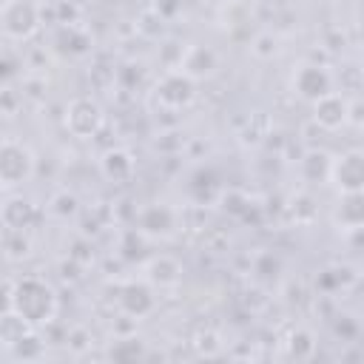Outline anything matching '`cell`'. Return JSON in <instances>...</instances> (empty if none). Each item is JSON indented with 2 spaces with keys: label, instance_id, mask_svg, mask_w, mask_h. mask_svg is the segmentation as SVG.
<instances>
[{
  "label": "cell",
  "instance_id": "obj_12",
  "mask_svg": "<svg viewBox=\"0 0 364 364\" xmlns=\"http://www.w3.org/2000/svg\"><path fill=\"white\" fill-rule=\"evenodd\" d=\"M37 219H40V210L26 196H11L0 205V222L6 225V230H28L34 228Z\"/></svg>",
  "mask_w": 364,
  "mask_h": 364
},
{
  "label": "cell",
  "instance_id": "obj_10",
  "mask_svg": "<svg viewBox=\"0 0 364 364\" xmlns=\"http://www.w3.org/2000/svg\"><path fill=\"white\" fill-rule=\"evenodd\" d=\"M117 304H119V310L125 316L142 318L156 307V296H154L151 284H145V282H125L117 290Z\"/></svg>",
  "mask_w": 364,
  "mask_h": 364
},
{
  "label": "cell",
  "instance_id": "obj_4",
  "mask_svg": "<svg viewBox=\"0 0 364 364\" xmlns=\"http://www.w3.org/2000/svg\"><path fill=\"white\" fill-rule=\"evenodd\" d=\"M105 125L102 105L91 97H74L65 105V128L77 139H94Z\"/></svg>",
  "mask_w": 364,
  "mask_h": 364
},
{
  "label": "cell",
  "instance_id": "obj_19",
  "mask_svg": "<svg viewBox=\"0 0 364 364\" xmlns=\"http://www.w3.org/2000/svg\"><path fill=\"white\" fill-rule=\"evenodd\" d=\"M287 350H290V355H293L296 361H307V358H313V353H316V336H313L310 330L299 327V330H293V336H290V341H287Z\"/></svg>",
  "mask_w": 364,
  "mask_h": 364
},
{
  "label": "cell",
  "instance_id": "obj_11",
  "mask_svg": "<svg viewBox=\"0 0 364 364\" xmlns=\"http://www.w3.org/2000/svg\"><path fill=\"white\" fill-rule=\"evenodd\" d=\"M182 74H188L191 80H205V77H213L216 68H219V57L210 46H188L182 54H179V65H176Z\"/></svg>",
  "mask_w": 364,
  "mask_h": 364
},
{
  "label": "cell",
  "instance_id": "obj_14",
  "mask_svg": "<svg viewBox=\"0 0 364 364\" xmlns=\"http://www.w3.org/2000/svg\"><path fill=\"white\" fill-rule=\"evenodd\" d=\"M54 46H57L63 54H68V57H85V54L91 51V37H88V31H82L80 26L63 23V26L57 28V34H54Z\"/></svg>",
  "mask_w": 364,
  "mask_h": 364
},
{
  "label": "cell",
  "instance_id": "obj_3",
  "mask_svg": "<svg viewBox=\"0 0 364 364\" xmlns=\"http://www.w3.org/2000/svg\"><path fill=\"white\" fill-rule=\"evenodd\" d=\"M34 176V154L17 139L0 142V188L26 185Z\"/></svg>",
  "mask_w": 364,
  "mask_h": 364
},
{
  "label": "cell",
  "instance_id": "obj_8",
  "mask_svg": "<svg viewBox=\"0 0 364 364\" xmlns=\"http://www.w3.org/2000/svg\"><path fill=\"white\" fill-rule=\"evenodd\" d=\"M347 119H350V102H347L344 94L330 91V94H324V97H318L313 102V122L318 128L336 131V128L347 125Z\"/></svg>",
  "mask_w": 364,
  "mask_h": 364
},
{
  "label": "cell",
  "instance_id": "obj_13",
  "mask_svg": "<svg viewBox=\"0 0 364 364\" xmlns=\"http://www.w3.org/2000/svg\"><path fill=\"white\" fill-rule=\"evenodd\" d=\"M145 276H148V282L156 284V287H176V284L182 282V264H179L173 256L162 253V256H154V259L145 264Z\"/></svg>",
  "mask_w": 364,
  "mask_h": 364
},
{
  "label": "cell",
  "instance_id": "obj_16",
  "mask_svg": "<svg viewBox=\"0 0 364 364\" xmlns=\"http://www.w3.org/2000/svg\"><path fill=\"white\" fill-rule=\"evenodd\" d=\"M336 219H338V225H344L347 230H358V228H361V222H364V199H361V191H355V193H341L338 208H336Z\"/></svg>",
  "mask_w": 364,
  "mask_h": 364
},
{
  "label": "cell",
  "instance_id": "obj_6",
  "mask_svg": "<svg viewBox=\"0 0 364 364\" xmlns=\"http://www.w3.org/2000/svg\"><path fill=\"white\" fill-rule=\"evenodd\" d=\"M293 91L301 100L316 102L318 97H324V94L333 91V74L324 65H318V63H304L293 74Z\"/></svg>",
  "mask_w": 364,
  "mask_h": 364
},
{
  "label": "cell",
  "instance_id": "obj_20",
  "mask_svg": "<svg viewBox=\"0 0 364 364\" xmlns=\"http://www.w3.org/2000/svg\"><path fill=\"white\" fill-rule=\"evenodd\" d=\"M3 250L9 259H26L31 253V242L26 236V230H6L3 236Z\"/></svg>",
  "mask_w": 364,
  "mask_h": 364
},
{
  "label": "cell",
  "instance_id": "obj_15",
  "mask_svg": "<svg viewBox=\"0 0 364 364\" xmlns=\"http://www.w3.org/2000/svg\"><path fill=\"white\" fill-rule=\"evenodd\" d=\"M100 171H102V176H105L108 182L122 185V182H128L131 173H134V159H131L128 151H122V148H111V151L102 154V159H100Z\"/></svg>",
  "mask_w": 364,
  "mask_h": 364
},
{
  "label": "cell",
  "instance_id": "obj_9",
  "mask_svg": "<svg viewBox=\"0 0 364 364\" xmlns=\"http://www.w3.org/2000/svg\"><path fill=\"white\" fill-rule=\"evenodd\" d=\"M136 230L151 239H165L176 230V210L168 205H145L136 213Z\"/></svg>",
  "mask_w": 364,
  "mask_h": 364
},
{
  "label": "cell",
  "instance_id": "obj_17",
  "mask_svg": "<svg viewBox=\"0 0 364 364\" xmlns=\"http://www.w3.org/2000/svg\"><path fill=\"white\" fill-rule=\"evenodd\" d=\"M330 165H333V156L327 151H307L304 159H301V176L310 182V185H318L324 179H330Z\"/></svg>",
  "mask_w": 364,
  "mask_h": 364
},
{
  "label": "cell",
  "instance_id": "obj_1",
  "mask_svg": "<svg viewBox=\"0 0 364 364\" xmlns=\"http://www.w3.org/2000/svg\"><path fill=\"white\" fill-rule=\"evenodd\" d=\"M9 310L23 318L31 330L54 321L57 316V293L40 276H23L9 290Z\"/></svg>",
  "mask_w": 364,
  "mask_h": 364
},
{
  "label": "cell",
  "instance_id": "obj_23",
  "mask_svg": "<svg viewBox=\"0 0 364 364\" xmlns=\"http://www.w3.org/2000/svg\"><path fill=\"white\" fill-rule=\"evenodd\" d=\"M318 284L324 290H338V287H344V276H333V267H327V270H321Z\"/></svg>",
  "mask_w": 364,
  "mask_h": 364
},
{
  "label": "cell",
  "instance_id": "obj_7",
  "mask_svg": "<svg viewBox=\"0 0 364 364\" xmlns=\"http://www.w3.org/2000/svg\"><path fill=\"white\" fill-rule=\"evenodd\" d=\"M330 179L341 193H355L364 188V154L358 148L344 151L338 159L330 165Z\"/></svg>",
  "mask_w": 364,
  "mask_h": 364
},
{
  "label": "cell",
  "instance_id": "obj_21",
  "mask_svg": "<svg viewBox=\"0 0 364 364\" xmlns=\"http://www.w3.org/2000/svg\"><path fill=\"white\" fill-rule=\"evenodd\" d=\"M142 355H145V347H142L139 338H122V341H117L111 347V358L114 361H136Z\"/></svg>",
  "mask_w": 364,
  "mask_h": 364
},
{
  "label": "cell",
  "instance_id": "obj_18",
  "mask_svg": "<svg viewBox=\"0 0 364 364\" xmlns=\"http://www.w3.org/2000/svg\"><path fill=\"white\" fill-rule=\"evenodd\" d=\"M48 213L57 216V219H63V222H68V219H74V216L80 213V199H77L68 188H63V191L51 193V199H48Z\"/></svg>",
  "mask_w": 364,
  "mask_h": 364
},
{
  "label": "cell",
  "instance_id": "obj_5",
  "mask_svg": "<svg viewBox=\"0 0 364 364\" xmlns=\"http://www.w3.org/2000/svg\"><path fill=\"white\" fill-rule=\"evenodd\" d=\"M156 100L165 105V108H188L193 100H196V80H191L188 74H182L179 68L162 74V80L156 82Z\"/></svg>",
  "mask_w": 364,
  "mask_h": 364
},
{
  "label": "cell",
  "instance_id": "obj_2",
  "mask_svg": "<svg viewBox=\"0 0 364 364\" xmlns=\"http://www.w3.org/2000/svg\"><path fill=\"white\" fill-rule=\"evenodd\" d=\"M40 20V6L34 0H6L0 6V31L11 40H31Z\"/></svg>",
  "mask_w": 364,
  "mask_h": 364
},
{
  "label": "cell",
  "instance_id": "obj_22",
  "mask_svg": "<svg viewBox=\"0 0 364 364\" xmlns=\"http://www.w3.org/2000/svg\"><path fill=\"white\" fill-rule=\"evenodd\" d=\"M250 51H253L256 57H262V60H270V57H276V51H279V37H276V34H270V31L256 34V40H253Z\"/></svg>",
  "mask_w": 364,
  "mask_h": 364
}]
</instances>
